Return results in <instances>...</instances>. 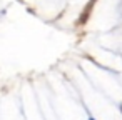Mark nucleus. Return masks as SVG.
<instances>
[{
    "instance_id": "f257e3e1",
    "label": "nucleus",
    "mask_w": 122,
    "mask_h": 120,
    "mask_svg": "<svg viewBox=\"0 0 122 120\" xmlns=\"http://www.w3.org/2000/svg\"><path fill=\"white\" fill-rule=\"evenodd\" d=\"M89 120H95V118H89Z\"/></svg>"
}]
</instances>
